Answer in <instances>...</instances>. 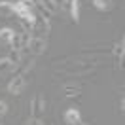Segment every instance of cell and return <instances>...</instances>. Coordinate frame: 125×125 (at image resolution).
Listing matches in <instances>:
<instances>
[{
    "label": "cell",
    "mask_w": 125,
    "mask_h": 125,
    "mask_svg": "<svg viewBox=\"0 0 125 125\" xmlns=\"http://www.w3.org/2000/svg\"><path fill=\"white\" fill-rule=\"evenodd\" d=\"M29 117H40L44 112H46V99L42 93H36L31 99V104H29Z\"/></svg>",
    "instance_id": "obj_1"
},
{
    "label": "cell",
    "mask_w": 125,
    "mask_h": 125,
    "mask_svg": "<svg viewBox=\"0 0 125 125\" xmlns=\"http://www.w3.org/2000/svg\"><path fill=\"white\" fill-rule=\"evenodd\" d=\"M34 6L38 8V11L44 17H51V15H55V13L59 11L55 0H34Z\"/></svg>",
    "instance_id": "obj_2"
},
{
    "label": "cell",
    "mask_w": 125,
    "mask_h": 125,
    "mask_svg": "<svg viewBox=\"0 0 125 125\" xmlns=\"http://www.w3.org/2000/svg\"><path fill=\"white\" fill-rule=\"evenodd\" d=\"M25 87H27V80H25V76H23V74H15L13 78L10 80V83H8V93L21 95L25 91Z\"/></svg>",
    "instance_id": "obj_3"
},
{
    "label": "cell",
    "mask_w": 125,
    "mask_h": 125,
    "mask_svg": "<svg viewBox=\"0 0 125 125\" xmlns=\"http://www.w3.org/2000/svg\"><path fill=\"white\" fill-rule=\"evenodd\" d=\"M27 49H29L32 55H42V53H46V49H47L46 38H44V36H32Z\"/></svg>",
    "instance_id": "obj_4"
},
{
    "label": "cell",
    "mask_w": 125,
    "mask_h": 125,
    "mask_svg": "<svg viewBox=\"0 0 125 125\" xmlns=\"http://www.w3.org/2000/svg\"><path fill=\"white\" fill-rule=\"evenodd\" d=\"M95 64H89V62H70L68 66H64L61 70L66 74H85V72H91Z\"/></svg>",
    "instance_id": "obj_5"
},
{
    "label": "cell",
    "mask_w": 125,
    "mask_h": 125,
    "mask_svg": "<svg viewBox=\"0 0 125 125\" xmlns=\"http://www.w3.org/2000/svg\"><path fill=\"white\" fill-rule=\"evenodd\" d=\"M123 53H125V40L121 38L119 42L114 44V47H112V59H114V66H116V68H121Z\"/></svg>",
    "instance_id": "obj_6"
},
{
    "label": "cell",
    "mask_w": 125,
    "mask_h": 125,
    "mask_svg": "<svg viewBox=\"0 0 125 125\" xmlns=\"http://www.w3.org/2000/svg\"><path fill=\"white\" fill-rule=\"evenodd\" d=\"M82 121V114L78 108H68L64 112V123L66 125H78Z\"/></svg>",
    "instance_id": "obj_7"
},
{
    "label": "cell",
    "mask_w": 125,
    "mask_h": 125,
    "mask_svg": "<svg viewBox=\"0 0 125 125\" xmlns=\"http://www.w3.org/2000/svg\"><path fill=\"white\" fill-rule=\"evenodd\" d=\"M13 29H10V27H4V29H0V46L2 47H8L11 44V38H13Z\"/></svg>",
    "instance_id": "obj_8"
},
{
    "label": "cell",
    "mask_w": 125,
    "mask_h": 125,
    "mask_svg": "<svg viewBox=\"0 0 125 125\" xmlns=\"http://www.w3.org/2000/svg\"><path fill=\"white\" fill-rule=\"evenodd\" d=\"M17 64L10 57H0V74H4V72H11L15 68Z\"/></svg>",
    "instance_id": "obj_9"
},
{
    "label": "cell",
    "mask_w": 125,
    "mask_h": 125,
    "mask_svg": "<svg viewBox=\"0 0 125 125\" xmlns=\"http://www.w3.org/2000/svg\"><path fill=\"white\" fill-rule=\"evenodd\" d=\"M0 15L2 17L13 15V4H10V2H0Z\"/></svg>",
    "instance_id": "obj_10"
},
{
    "label": "cell",
    "mask_w": 125,
    "mask_h": 125,
    "mask_svg": "<svg viewBox=\"0 0 125 125\" xmlns=\"http://www.w3.org/2000/svg\"><path fill=\"white\" fill-rule=\"evenodd\" d=\"M80 91H82L80 85H64V95L66 97H78Z\"/></svg>",
    "instance_id": "obj_11"
},
{
    "label": "cell",
    "mask_w": 125,
    "mask_h": 125,
    "mask_svg": "<svg viewBox=\"0 0 125 125\" xmlns=\"http://www.w3.org/2000/svg\"><path fill=\"white\" fill-rule=\"evenodd\" d=\"M93 6L97 10H101V11H106L110 8V2L108 0H93Z\"/></svg>",
    "instance_id": "obj_12"
},
{
    "label": "cell",
    "mask_w": 125,
    "mask_h": 125,
    "mask_svg": "<svg viewBox=\"0 0 125 125\" xmlns=\"http://www.w3.org/2000/svg\"><path fill=\"white\" fill-rule=\"evenodd\" d=\"M25 125H44V121H42L40 117H29V119L25 121Z\"/></svg>",
    "instance_id": "obj_13"
},
{
    "label": "cell",
    "mask_w": 125,
    "mask_h": 125,
    "mask_svg": "<svg viewBox=\"0 0 125 125\" xmlns=\"http://www.w3.org/2000/svg\"><path fill=\"white\" fill-rule=\"evenodd\" d=\"M6 112H8V104H6L4 101H0V119L6 116Z\"/></svg>",
    "instance_id": "obj_14"
},
{
    "label": "cell",
    "mask_w": 125,
    "mask_h": 125,
    "mask_svg": "<svg viewBox=\"0 0 125 125\" xmlns=\"http://www.w3.org/2000/svg\"><path fill=\"white\" fill-rule=\"evenodd\" d=\"M123 106H125V99H123V95H121V97H119V114H123Z\"/></svg>",
    "instance_id": "obj_15"
},
{
    "label": "cell",
    "mask_w": 125,
    "mask_h": 125,
    "mask_svg": "<svg viewBox=\"0 0 125 125\" xmlns=\"http://www.w3.org/2000/svg\"><path fill=\"white\" fill-rule=\"evenodd\" d=\"M0 2H10V4H15L17 0H0Z\"/></svg>",
    "instance_id": "obj_16"
},
{
    "label": "cell",
    "mask_w": 125,
    "mask_h": 125,
    "mask_svg": "<svg viewBox=\"0 0 125 125\" xmlns=\"http://www.w3.org/2000/svg\"><path fill=\"white\" fill-rule=\"evenodd\" d=\"M78 125H89V123H83V121H80V123Z\"/></svg>",
    "instance_id": "obj_17"
},
{
    "label": "cell",
    "mask_w": 125,
    "mask_h": 125,
    "mask_svg": "<svg viewBox=\"0 0 125 125\" xmlns=\"http://www.w3.org/2000/svg\"><path fill=\"white\" fill-rule=\"evenodd\" d=\"M108 2H110V0H108Z\"/></svg>",
    "instance_id": "obj_18"
}]
</instances>
